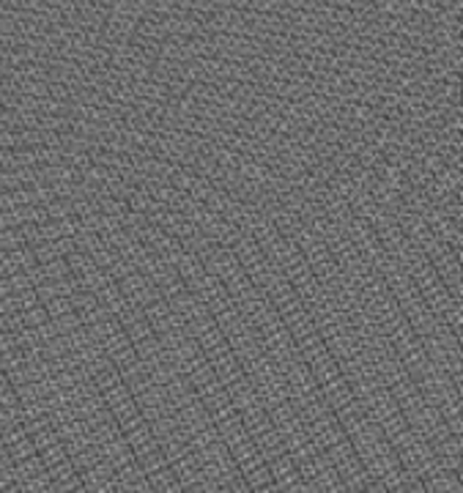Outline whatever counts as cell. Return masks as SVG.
<instances>
[{
    "label": "cell",
    "instance_id": "6da1fadb",
    "mask_svg": "<svg viewBox=\"0 0 463 493\" xmlns=\"http://www.w3.org/2000/svg\"><path fill=\"white\" fill-rule=\"evenodd\" d=\"M140 173H143V170H129V176H127V181H129V184H135V181H138ZM145 173H148V170H145ZM168 173H170V165H159V179L165 181V179H168ZM168 184H170V181H168Z\"/></svg>",
    "mask_w": 463,
    "mask_h": 493
}]
</instances>
